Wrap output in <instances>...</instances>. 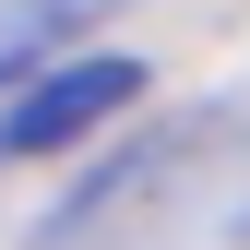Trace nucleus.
I'll return each mask as SVG.
<instances>
[{
	"mask_svg": "<svg viewBox=\"0 0 250 250\" xmlns=\"http://www.w3.org/2000/svg\"><path fill=\"white\" fill-rule=\"evenodd\" d=\"M131 96H143V60H36L24 96L0 107V155H60L96 119H119Z\"/></svg>",
	"mask_w": 250,
	"mask_h": 250,
	"instance_id": "obj_1",
	"label": "nucleus"
},
{
	"mask_svg": "<svg viewBox=\"0 0 250 250\" xmlns=\"http://www.w3.org/2000/svg\"><path fill=\"white\" fill-rule=\"evenodd\" d=\"M119 0H0V83H24L36 60H60V36L107 24Z\"/></svg>",
	"mask_w": 250,
	"mask_h": 250,
	"instance_id": "obj_2",
	"label": "nucleus"
}]
</instances>
